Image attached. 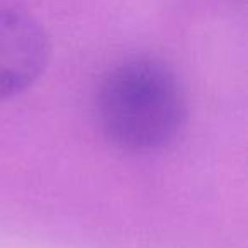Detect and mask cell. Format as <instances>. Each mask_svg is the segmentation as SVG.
<instances>
[{"mask_svg":"<svg viewBox=\"0 0 248 248\" xmlns=\"http://www.w3.org/2000/svg\"><path fill=\"white\" fill-rule=\"evenodd\" d=\"M95 116L112 145L128 152H155L184 128L186 95L175 73L148 56L124 60L107 72L97 90Z\"/></svg>","mask_w":248,"mask_h":248,"instance_id":"1","label":"cell"},{"mask_svg":"<svg viewBox=\"0 0 248 248\" xmlns=\"http://www.w3.org/2000/svg\"><path fill=\"white\" fill-rule=\"evenodd\" d=\"M49 58V39L41 22L12 2H0V102L28 90Z\"/></svg>","mask_w":248,"mask_h":248,"instance_id":"2","label":"cell"}]
</instances>
